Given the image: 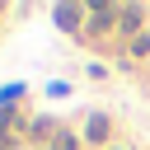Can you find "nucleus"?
<instances>
[{
  "label": "nucleus",
  "mask_w": 150,
  "mask_h": 150,
  "mask_svg": "<svg viewBox=\"0 0 150 150\" xmlns=\"http://www.w3.org/2000/svg\"><path fill=\"white\" fill-rule=\"evenodd\" d=\"M80 19H84V5H56V28L75 33V28H80Z\"/></svg>",
  "instance_id": "obj_1"
},
{
  "label": "nucleus",
  "mask_w": 150,
  "mask_h": 150,
  "mask_svg": "<svg viewBox=\"0 0 150 150\" xmlns=\"http://www.w3.org/2000/svg\"><path fill=\"white\" fill-rule=\"evenodd\" d=\"M108 131H112V122H108L103 112H89V122H84V141H108Z\"/></svg>",
  "instance_id": "obj_2"
},
{
  "label": "nucleus",
  "mask_w": 150,
  "mask_h": 150,
  "mask_svg": "<svg viewBox=\"0 0 150 150\" xmlns=\"http://www.w3.org/2000/svg\"><path fill=\"white\" fill-rule=\"evenodd\" d=\"M117 19H122V23H117L122 33H131V38L141 33V5H122V9H117Z\"/></svg>",
  "instance_id": "obj_3"
},
{
  "label": "nucleus",
  "mask_w": 150,
  "mask_h": 150,
  "mask_svg": "<svg viewBox=\"0 0 150 150\" xmlns=\"http://www.w3.org/2000/svg\"><path fill=\"white\" fill-rule=\"evenodd\" d=\"M131 56H150V33H136L131 38Z\"/></svg>",
  "instance_id": "obj_4"
},
{
  "label": "nucleus",
  "mask_w": 150,
  "mask_h": 150,
  "mask_svg": "<svg viewBox=\"0 0 150 150\" xmlns=\"http://www.w3.org/2000/svg\"><path fill=\"white\" fill-rule=\"evenodd\" d=\"M52 150H80V141H75L70 131H56V141H52Z\"/></svg>",
  "instance_id": "obj_5"
},
{
  "label": "nucleus",
  "mask_w": 150,
  "mask_h": 150,
  "mask_svg": "<svg viewBox=\"0 0 150 150\" xmlns=\"http://www.w3.org/2000/svg\"><path fill=\"white\" fill-rule=\"evenodd\" d=\"M19 94H23V89H19V84H9V89L0 94V108H14V98H19Z\"/></svg>",
  "instance_id": "obj_6"
}]
</instances>
